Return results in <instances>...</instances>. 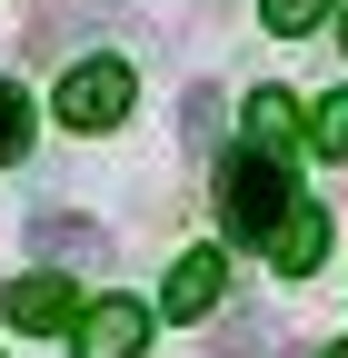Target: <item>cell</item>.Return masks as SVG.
Masks as SVG:
<instances>
[{"mask_svg":"<svg viewBox=\"0 0 348 358\" xmlns=\"http://www.w3.org/2000/svg\"><path fill=\"white\" fill-rule=\"evenodd\" d=\"M180 129H189V140H209V129H219V100H209V90H189V100H180Z\"/></svg>","mask_w":348,"mask_h":358,"instance_id":"obj_12","label":"cell"},{"mask_svg":"<svg viewBox=\"0 0 348 358\" xmlns=\"http://www.w3.org/2000/svg\"><path fill=\"white\" fill-rule=\"evenodd\" d=\"M309 129H319V150H328V159H348V100H319Z\"/></svg>","mask_w":348,"mask_h":358,"instance_id":"obj_11","label":"cell"},{"mask_svg":"<svg viewBox=\"0 0 348 358\" xmlns=\"http://www.w3.org/2000/svg\"><path fill=\"white\" fill-rule=\"evenodd\" d=\"M219 279H229V268H219V249H180V259H169L159 308H169V319H209V308H219Z\"/></svg>","mask_w":348,"mask_h":358,"instance_id":"obj_5","label":"cell"},{"mask_svg":"<svg viewBox=\"0 0 348 358\" xmlns=\"http://www.w3.org/2000/svg\"><path fill=\"white\" fill-rule=\"evenodd\" d=\"M319 358H348V348H319Z\"/></svg>","mask_w":348,"mask_h":358,"instance_id":"obj_14","label":"cell"},{"mask_svg":"<svg viewBox=\"0 0 348 358\" xmlns=\"http://www.w3.org/2000/svg\"><path fill=\"white\" fill-rule=\"evenodd\" d=\"M70 279H50V268H30V279H10L0 289V319H10L20 338H50V329H70Z\"/></svg>","mask_w":348,"mask_h":358,"instance_id":"obj_4","label":"cell"},{"mask_svg":"<svg viewBox=\"0 0 348 358\" xmlns=\"http://www.w3.org/2000/svg\"><path fill=\"white\" fill-rule=\"evenodd\" d=\"M30 239H40V259H110V229H100V219H80V209H40Z\"/></svg>","mask_w":348,"mask_h":358,"instance_id":"obj_7","label":"cell"},{"mask_svg":"<svg viewBox=\"0 0 348 358\" xmlns=\"http://www.w3.org/2000/svg\"><path fill=\"white\" fill-rule=\"evenodd\" d=\"M259 348H269V329H259V319H239V329H219V358H259Z\"/></svg>","mask_w":348,"mask_h":358,"instance_id":"obj_13","label":"cell"},{"mask_svg":"<svg viewBox=\"0 0 348 358\" xmlns=\"http://www.w3.org/2000/svg\"><path fill=\"white\" fill-rule=\"evenodd\" d=\"M249 140L259 150H298V100L289 90H249Z\"/></svg>","mask_w":348,"mask_h":358,"instance_id":"obj_8","label":"cell"},{"mask_svg":"<svg viewBox=\"0 0 348 358\" xmlns=\"http://www.w3.org/2000/svg\"><path fill=\"white\" fill-rule=\"evenodd\" d=\"M20 150H30V100H20V80H0V169Z\"/></svg>","mask_w":348,"mask_h":358,"instance_id":"obj_9","label":"cell"},{"mask_svg":"<svg viewBox=\"0 0 348 358\" xmlns=\"http://www.w3.org/2000/svg\"><path fill=\"white\" fill-rule=\"evenodd\" d=\"M338 40H348V20H338Z\"/></svg>","mask_w":348,"mask_h":358,"instance_id":"obj_15","label":"cell"},{"mask_svg":"<svg viewBox=\"0 0 348 358\" xmlns=\"http://www.w3.org/2000/svg\"><path fill=\"white\" fill-rule=\"evenodd\" d=\"M150 319H159L150 299L100 289L90 308H70V358H140V348H150Z\"/></svg>","mask_w":348,"mask_h":358,"instance_id":"obj_2","label":"cell"},{"mask_svg":"<svg viewBox=\"0 0 348 358\" xmlns=\"http://www.w3.org/2000/svg\"><path fill=\"white\" fill-rule=\"evenodd\" d=\"M279 209H289V169H279V150H229L219 159V219H229V239L239 249H259V239H269L279 229Z\"/></svg>","mask_w":348,"mask_h":358,"instance_id":"obj_1","label":"cell"},{"mask_svg":"<svg viewBox=\"0 0 348 358\" xmlns=\"http://www.w3.org/2000/svg\"><path fill=\"white\" fill-rule=\"evenodd\" d=\"M60 120L70 129H110V120H129V70L119 60H70V80H60Z\"/></svg>","mask_w":348,"mask_h":358,"instance_id":"obj_3","label":"cell"},{"mask_svg":"<svg viewBox=\"0 0 348 358\" xmlns=\"http://www.w3.org/2000/svg\"><path fill=\"white\" fill-rule=\"evenodd\" d=\"M269 259L289 268V279H309V268L328 259V209H309V199H289V209H279V229H269Z\"/></svg>","mask_w":348,"mask_h":358,"instance_id":"obj_6","label":"cell"},{"mask_svg":"<svg viewBox=\"0 0 348 358\" xmlns=\"http://www.w3.org/2000/svg\"><path fill=\"white\" fill-rule=\"evenodd\" d=\"M328 20V0H269V30L279 40H298V30H319Z\"/></svg>","mask_w":348,"mask_h":358,"instance_id":"obj_10","label":"cell"}]
</instances>
